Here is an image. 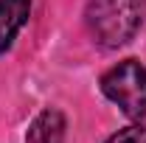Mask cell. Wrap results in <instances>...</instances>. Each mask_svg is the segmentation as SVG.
Returning a JSON list of instances; mask_svg holds the SVG:
<instances>
[{
	"mask_svg": "<svg viewBox=\"0 0 146 143\" xmlns=\"http://www.w3.org/2000/svg\"><path fill=\"white\" fill-rule=\"evenodd\" d=\"M101 90L129 118L146 115V68L138 59H124L112 70H107L101 79Z\"/></svg>",
	"mask_w": 146,
	"mask_h": 143,
	"instance_id": "cell-2",
	"label": "cell"
},
{
	"mask_svg": "<svg viewBox=\"0 0 146 143\" xmlns=\"http://www.w3.org/2000/svg\"><path fill=\"white\" fill-rule=\"evenodd\" d=\"M62 140H65V118L59 109H42L25 132V143H62Z\"/></svg>",
	"mask_w": 146,
	"mask_h": 143,
	"instance_id": "cell-4",
	"label": "cell"
},
{
	"mask_svg": "<svg viewBox=\"0 0 146 143\" xmlns=\"http://www.w3.org/2000/svg\"><path fill=\"white\" fill-rule=\"evenodd\" d=\"M84 20L98 45L121 48L141 28V0H87Z\"/></svg>",
	"mask_w": 146,
	"mask_h": 143,
	"instance_id": "cell-1",
	"label": "cell"
},
{
	"mask_svg": "<svg viewBox=\"0 0 146 143\" xmlns=\"http://www.w3.org/2000/svg\"><path fill=\"white\" fill-rule=\"evenodd\" d=\"M107 143H146V124H135L127 126L121 132H115Z\"/></svg>",
	"mask_w": 146,
	"mask_h": 143,
	"instance_id": "cell-5",
	"label": "cell"
},
{
	"mask_svg": "<svg viewBox=\"0 0 146 143\" xmlns=\"http://www.w3.org/2000/svg\"><path fill=\"white\" fill-rule=\"evenodd\" d=\"M31 0H0V54H6L20 34V28L28 23Z\"/></svg>",
	"mask_w": 146,
	"mask_h": 143,
	"instance_id": "cell-3",
	"label": "cell"
}]
</instances>
